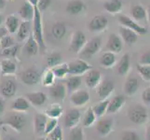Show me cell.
<instances>
[{
  "label": "cell",
  "instance_id": "17",
  "mask_svg": "<svg viewBox=\"0 0 150 140\" xmlns=\"http://www.w3.org/2000/svg\"><path fill=\"white\" fill-rule=\"evenodd\" d=\"M49 92L52 99L56 101H62V100H64L66 96L67 88L63 83H54L52 86L50 87Z\"/></svg>",
  "mask_w": 150,
  "mask_h": 140
},
{
  "label": "cell",
  "instance_id": "41",
  "mask_svg": "<svg viewBox=\"0 0 150 140\" xmlns=\"http://www.w3.org/2000/svg\"><path fill=\"white\" fill-rule=\"evenodd\" d=\"M120 140H141L140 136L135 130L132 129H126L120 133Z\"/></svg>",
  "mask_w": 150,
  "mask_h": 140
},
{
  "label": "cell",
  "instance_id": "59",
  "mask_svg": "<svg viewBox=\"0 0 150 140\" xmlns=\"http://www.w3.org/2000/svg\"><path fill=\"white\" fill-rule=\"evenodd\" d=\"M3 140H16L14 137H11V136H7V137H5Z\"/></svg>",
  "mask_w": 150,
  "mask_h": 140
},
{
  "label": "cell",
  "instance_id": "28",
  "mask_svg": "<svg viewBox=\"0 0 150 140\" xmlns=\"http://www.w3.org/2000/svg\"><path fill=\"white\" fill-rule=\"evenodd\" d=\"M103 6L105 11H107L108 13L117 14L121 11L122 2L121 0H106Z\"/></svg>",
  "mask_w": 150,
  "mask_h": 140
},
{
  "label": "cell",
  "instance_id": "14",
  "mask_svg": "<svg viewBox=\"0 0 150 140\" xmlns=\"http://www.w3.org/2000/svg\"><path fill=\"white\" fill-rule=\"evenodd\" d=\"M122 48H123V41L121 38L117 34H111L108 37L105 50H106V51H111V53L116 54L120 53Z\"/></svg>",
  "mask_w": 150,
  "mask_h": 140
},
{
  "label": "cell",
  "instance_id": "36",
  "mask_svg": "<svg viewBox=\"0 0 150 140\" xmlns=\"http://www.w3.org/2000/svg\"><path fill=\"white\" fill-rule=\"evenodd\" d=\"M109 101L110 100H108V99L101 100L99 103H97L96 105L92 107V109H93L97 118H101L105 115V114H106L108 105H109Z\"/></svg>",
  "mask_w": 150,
  "mask_h": 140
},
{
  "label": "cell",
  "instance_id": "11",
  "mask_svg": "<svg viewBox=\"0 0 150 140\" xmlns=\"http://www.w3.org/2000/svg\"><path fill=\"white\" fill-rule=\"evenodd\" d=\"M80 118H81V113L77 108L76 107L70 108V109L66 111L64 115V126L69 129L77 126V124H79L80 121Z\"/></svg>",
  "mask_w": 150,
  "mask_h": 140
},
{
  "label": "cell",
  "instance_id": "46",
  "mask_svg": "<svg viewBox=\"0 0 150 140\" xmlns=\"http://www.w3.org/2000/svg\"><path fill=\"white\" fill-rule=\"evenodd\" d=\"M48 139L50 140H64L63 129L60 126H57L54 130L48 134Z\"/></svg>",
  "mask_w": 150,
  "mask_h": 140
},
{
  "label": "cell",
  "instance_id": "16",
  "mask_svg": "<svg viewBox=\"0 0 150 140\" xmlns=\"http://www.w3.org/2000/svg\"><path fill=\"white\" fill-rule=\"evenodd\" d=\"M21 80L26 85H35L41 80V77L35 68H29L21 74Z\"/></svg>",
  "mask_w": 150,
  "mask_h": 140
},
{
  "label": "cell",
  "instance_id": "51",
  "mask_svg": "<svg viewBox=\"0 0 150 140\" xmlns=\"http://www.w3.org/2000/svg\"><path fill=\"white\" fill-rule=\"evenodd\" d=\"M51 4V0H39L38 1V8L40 10L41 12L45 11L46 9H48L49 7L50 6Z\"/></svg>",
  "mask_w": 150,
  "mask_h": 140
},
{
  "label": "cell",
  "instance_id": "1",
  "mask_svg": "<svg viewBox=\"0 0 150 140\" xmlns=\"http://www.w3.org/2000/svg\"><path fill=\"white\" fill-rule=\"evenodd\" d=\"M26 123V118L22 112L14 111L8 114V115L4 118V120L0 122L1 125H7L14 129L15 131L21 132L25 126Z\"/></svg>",
  "mask_w": 150,
  "mask_h": 140
},
{
  "label": "cell",
  "instance_id": "21",
  "mask_svg": "<svg viewBox=\"0 0 150 140\" xmlns=\"http://www.w3.org/2000/svg\"><path fill=\"white\" fill-rule=\"evenodd\" d=\"M120 35L123 42L130 46L133 45L138 39V34L136 32L124 26L120 27Z\"/></svg>",
  "mask_w": 150,
  "mask_h": 140
},
{
  "label": "cell",
  "instance_id": "8",
  "mask_svg": "<svg viewBox=\"0 0 150 140\" xmlns=\"http://www.w3.org/2000/svg\"><path fill=\"white\" fill-rule=\"evenodd\" d=\"M17 83L11 77H4L0 83V93L5 98H11L17 92Z\"/></svg>",
  "mask_w": 150,
  "mask_h": 140
},
{
  "label": "cell",
  "instance_id": "2",
  "mask_svg": "<svg viewBox=\"0 0 150 140\" xmlns=\"http://www.w3.org/2000/svg\"><path fill=\"white\" fill-rule=\"evenodd\" d=\"M35 8V16L33 19V36L38 41L39 45L40 50H46V44L44 41V36H43V25L42 21H41V11L38 9V7Z\"/></svg>",
  "mask_w": 150,
  "mask_h": 140
},
{
  "label": "cell",
  "instance_id": "42",
  "mask_svg": "<svg viewBox=\"0 0 150 140\" xmlns=\"http://www.w3.org/2000/svg\"><path fill=\"white\" fill-rule=\"evenodd\" d=\"M53 71V73L56 77H64L66 75L69 74V69H68V64H61L57 65L53 68H51Z\"/></svg>",
  "mask_w": 150,
  "mask_h": 140
},
{
  "label": "cell",
  "instance_id": "58",
  "mask_svg": "<svg viewBox=\"0 0 150 140\" xmlns=\"http://www.w3.org/2000/svg\"><path fill=\"white\" fill-rule=\"evenodd\" d=\"M3 22H4V17H3L2 14H0V26H1V24L3 23Z\"/></svg>",
  "mask_w": 150,
  "mask_h": 140
},
{
  "label": "cell",
  "instance_id": "54",
  "mask_svg": "<svg viewBox=\"0 0 150 140\" xmlns=\"http://www.w3.org/2000/svg\"><path fill=\"white\" fill-rule=\"evenodd\" d=\"M146 140H150V124L146 126Z\"/></svg>",
  "mask_w": 150,
  "mask_h": 140
},
{
  "label": "cell",
  "instance_id": "37",
  "mask_svg": "<svg viewBox=\"0 0 150 140\" xmlns=\"http://www.w3.org/2000/svg\"><path fill=\"white\" fill-rule=\"evenodd\" d=\"M96 115L92 109V107H89L84 113L83 120H82V124L84 127H90L91 125H93L96 122Z\"/></svg>",
  "mask_w": 150,
  "mask_h": 140
},
{
  "label": "cell",
  "instance_id": "18",
  "mask_svg": "<svg viewBox=\"0 0 150 140\" xmlns=\"http://www.w3.org/2000/svg\"><path fill=\"white\" fill-rule=\"evenodd\" d=\"M25 98L29 101L31 105L35 107H41L47 102L48 97L43 92H33L25 95Z\"/></svg>",
  "mask_w": 150,
  "mask_h": 140
},
{
  "label": "cell",
  "instance_id": "20",
  "mask_svg": "<svg viewBox=\"0 0 150 140\" xmlns=\"http://www.w3.org/2000/svg\"><path fill=\"white\" fill-rule=\"evenodd\" d=\"M126 97L125 95H116L109 101L106 114H115L120 110V108L125 105Z\"/></svg>",
  "mask_w": 150,
  "mask_h": 140
},
{
  "label": "cell",
  "instance_id": "60",
  "mask_svg": "<svg viewBox=\"0 0 150 140\" xmlns=\"http://www.w3.org/2000/svg\"><path fill=\"white\" fill-rule=\"evenodd\" d=\"M37 140H48V138H45V137H38Z\"/></svg>",
  "mask_w": 150,
  "mask_h": 140
},
{
  "label": "cell",
  "instance_id": "45",
  "mask_svg": "<svg viewBox=\"0 0 150 140\" xmlns=\"http://www.w3.org/2000/svg\"><path fill=\"white\" fill-rule=\"evenodd\" d=\"M19 50V46L15 45L13 47H10L8 49H3L0 50V56L2 57H15L18 53Z\"/></svg>",
  "mask_w": 150,
  "mask_h": 140
},
{
  "label": "cell",
  "instance_id": "44",
  "mask_svg": "<svg viewBox=\"0 0 150 140\" xmlns=\"http://www.w3.org/2000/svg\"><path fill=\"white\" fill-rule=\"evenodd\" d=\"M84 139V134L83 129L81 126L77 125L74 128L70 129L69 134V140H83Z\"/></svg>",
  "mask_w": 150,
  "mask_h": 140
},
{
  "label": "cell",
  "instance_id": "40",
  "mask_svg": "<svg viewBox=\"0 0 150 140\" xmlns=\"http://www.w3.org/2000/svg\"><path fill=\"white\" fill-rule=\"evenodd\" d=\"M62 59H63V57H62L61 53H52L51 54H50L48 56V58H47L48 66L50 67V68H53V67L61 65Z\"/></svg>",
  "mask_w": 150,
  "mask_h": 140
},
{
  "label": "cell",
  "instance_id": "26",
  "mask_svg": "<svg viewBox=\"0 0 150 140\" xmlns=\"http://www.w3.org/2000/svg\"><path fill=\"white\" fill-rule=\"evenodd\" d=\"M116 54L111 53V51H105L100 57L99 64L101 66L105 67V68H110L114 66L116 64Z\"/></svg>",
  "mask_w": 150,
  "mask_h": 140
},
{
  "label": "cell",
  "instance_id": "29",
  "mask_svg": "<svg viewBox=\"0 0 150 140\" xmlns=\"http://www.w3.org/2000/svg\"><path fill=\"white\" fill-rule=\"evenodd\" d=\"M85 9V4L81 0H72L66 6V11L71 15H77Z\"/></svg>",
  "mask_w": 150,
  "mask_h": 140
},
{
  "label": "cell",
  "instance_id": "6",
  "mask_svg": "<svg viewBox=\"0 0 150 140\" xmlns=\"http://www.w3.org/2000/svg\"><path fill=\"white\" fill-rule=\"evenodd\" d=\"M117 20H118V23H120V24L121 25V26L132 29L134 31V32H136L138 35H146L147 33V29L146 27L140 25L136 22V21H134L131 17H128V16H126V15L120 14V15H118Z\"/></svg>",
  "mask_w": 150,
  "mask_h": 140
},
{
  "label": "cell",
  "instance_id": "48",
  "mask_svg": "<svg viewBox=\"0 0 150 140\" xmlns=\"http://www.w3.org/2000/svg\"><path fill=\"white\" fill-rule=\"evenodd\" d=\"M57 126H58V119H48L47 124H46L45 134H49L50 133L52 132Z\"/></svg>",
  "mask_w": 150,
  "mask_h": 140
},
{
  "label": "cell",
  "instance_id": "27",
  "mask_svg": "<svg viewBox=\"0 0 150 140\" xmlns=\"http://www.w3.org/2000/svg\"><path fill=\"white\" fill-rule=\"evenodd\" d=\"M1 73L4 76H9L16 73L17 65L16 63L10 59H3L1 61Z\"/></svg>",
  "mask_w": 150,
  "mask_h": 140
},
{
  "label": "cell",
  "instance_id": "53",
  "mask_svg": "<svg viewBox=\"0 0 150 140\" xmlns=\"http://www.w3.org/2000/svg\"><path fill=\"white\" fill-rule=\"evenodd\" d=\"M4 108H5V101L3 98L0 97V113H2L4 111Z\"/></svg>",
  "mask_w": 150,
  "mask_h": 140
},
{
  "label": "cell",
  "instance_id": "50",
  "mask_svg": "<svg viewBox=\"0 0 150 140\" xmlns=\"http://www.w3.org/2000/svg\"><path fill=\"white\" fill-rule=\"evenodd\" d=\"M139 65H149L150 66V50L146 51L139 60Z\"/></svg>",
  "mask_w": 150,
  "mask_h": 140
},
{
  "label": "cell",
  "instance_id": "10",
  "mask_svg": "<svg viewBox=\"0 0 150 140\" xmlns=\"http://www.w3.org/2000/svg\"><path fill=\"white\" fill-rule=\"evenodd\" d=\"M114 91H115V83L109 80H105L98 85L96 92L101 100H105L112 95Z\"/></svg>",
  "mask_w": 150,
  "mask_h": 140
},
{
  "label": "cell",
  "instance_id": "31",
  "mask_svg": "<svg viewBox=\"0 0 150 140\" xmlns=\"http://www.w3.org/2000/svg\"><path fill=\"white\" fill-rule=\"evenodd\" d=\"M30 103L25 97H18L16 98L11 105V109L17 112H24L29 109Z\"/></svg>",
  "mask_w": 150,
  "mask_h": 140
},
{
  "label": "cell",
  "instance_id": "22",
  "mask_svg": "<svg viewBox=\"0 0 150 140\" xmlns=\"http://www.w3.org/2000/svg\"><path fill=\"white\" fill-rule=\"evenodd\" d=\"M139 86H140V84H139L137 77H133V76L129 77L126 80L125 83H124V86H123L124 93L128 96H132L137 92V91L139 89Z\"/></svg>",
  "mask_w": 150,
  "mask_h": 140
},
{
  "label": "cell",
  "instance_id": "15",
  "mask_svg": "<svg viewBox=\"0 0 150 140\" xmlns=\"http://www.w3.org/2000/svg\"><path fill=\"white\" fill-rule=\"evenodd\" d=\"M85 84L90 89H94L97 88L98 85L101 83L102 81V74L99 70L97 69H91L86 74L85 77Z\"/></svg>",
  "mask_w": 150,
  "mask_h": 140
},
{
  "label": "cell",
  "instance_id": "32",
  "mask_svg": "<svg viewBox=\"0 0 150 140\" xmlns=\"http://www.w3.org/2000/svg\"><path fill=\"white\" fill-rule=\"evenodd\" d=\"M30 30H31V23L23 21L20 24V27L17 31V38L19 41H23L27 39L30 36Z\"/></svg>",
  "mask_w": 150,
  "mask_h": 140
},
{
  "label": "cell",
  "instance_id": "49",
  "mask_svg": "<svg viewBox=\"0 0 150 140\" xmlns=\"http://www.w3.org/2000/svg\"><path fill=\"white\" fill-rule=\"evenodd\" d=\"M141 99L144 105L149 106L150 105V87L144 89L141 95Z\"/></svg>",
  "mask_w": 150,
  "mask_h": 140
},
{
  "label": "cell",
  "instance_id": "24",
  "mask_svg": "<svg viewBox=\"0 0 150 140\" xmlns=\"http://www.w3.org/2000/svg\"><path fill=\"white\" fill-rule=\"evenodd\" d=\"M39 50H40V48H39L38 41L34 38L33 34H31L29 36V38H27L26 43H25V45L23 47V51L28 56H34L35 54H38Z\"/></svg>",
  "mask_w": 150,
  "mask_h": 140
},
{
  "label": "cell",
  "instance_id": "9",
  "mask_svg": "<svg viewBox=\"0 0 150 140\" xmlns=\"http://www.w3.org/2000/svg\"><path fill=\"white\" fill-rule=\"evenodd\" d=\"M91 99L90 93L86 90H76L70 95V102L75 107H83L89 103Z\"/></svg>",
  "mask_w": 150,
  "mask_h": 140
},
{
  "label": "cell",
  "instance_id": "5",
  "mask_svg": "<svg viewBox=\"0 0 150 140\" xmlns=\"http://www.w3.org/2000/svg\"><path fill=\"white\" fill-rule=\"evenodd\" d=\"M68 69L69 75L81 76L83 74H87L90 70H91L92 66L83 59H76L68 64Z\"/></svg>",
  "mask_w": 150,
  "mask_h": 140
},
{
  "label": "cell",
  "instance_id": "25",
  "mask_svg": "<svg viewBox=\"0 0 150 140\" xmlns=\"http://www.w3.org/2000/svg\"><path fill=\"white\" fill-rule=\"evenodd\" d=\"M131 69V58H130V55L128 53H125L122 57L120 61L118 62V65H117V74L120 76H126L129 71Z\"/></svg>",
  "mask_w": 150,
  "mask_h": 140
},
{
  "label": "cell",
  "instance_id": "4",
  "mask_svg": "<svg viewBox=\"0 0 150 140\" xmlns=\"http://www.w3.org/2000/svg\"><path fill=\"white\" fill-rule=\"evenodd\" d=\"M102 48V38L100 37H95L87 41L86 45L82 50L79 53L81 59L84 58H91L92 56L95 55L98 51Z\"/></svg>",
  "mask_w": 150,
  "mask_h": 140
},
{
  "label": "cell",
  "instance_id": "47",
  "mask_svg": "<svg viewBox=\"0 0 150 140\" xmlns=\"http://www.w3.org/2000/svg\"><path fill=\"white\" fill-rule=\"evenodd\" d=\"M0 46H1V50L3 49H8L10 48V47L15 46V41L14 38L11 37V36H6L2 38V40L0 41Z\"/></svg>",
  "mask_w": 150,
  "mask_h": 140
},
{
  "label": "cell",
  "instance_id": "7",
  "mask_svg": "<svg viewBox=\"0 0 150 140\" xmlns=\"http://www.w3.org/2000/svg\"><path fill=\"white\" fill-rule=\"evenodd\" d=\"M87 43V38L85 34L82 31H76L71 38L70 45H69V50L73 53L79 54L84 46Z\"/></svg>",
  "mask_w": 150,
  "mask_h": 140
},
{
  "label": "cell",
  "instance_id": "39",
  "mask_svg": "<svg viewBox=\"0 0 150 140\" xmlns=\"http://www.w3.org/2000/svg\"><path fill=\"white\" fill-rule=\"evenodd\" d=\"M55 75L53 73V71L51 68H48L44 71L43 76H42V79H41V81H42V84L44 86H47V87H50L54 84V81H55Z\"/></svg>",
  "mask_w": 150,
  "mask_h": 140
},
{
  "label": "cell",
  "instance_id": "19",
  "mask_svg": "<svg viewBox=\"0 0 150 140\" xmlns=\"http://www.w3.org/2000/svg\"><path fill=\"white\" fill-rule=\"evenodd\" d=\"M48 117L45 113H37L34 118V130L37 134H45Z\"/></svg>",
  "mask_w": 150,
  "mask_h": 140
},
{
  "label": "cell",
  "instance_id": "23",
  "mask_svg": "<svg viewBox=\"0 0 150 140\" xmlns=\"http://www.w3.org/2000/svg\"><path fill=\"white\" fill-rule=\"evenodd\" d=\"M18 13L21 18H23L24 21L31 22V21H33L35 16V8L26 1L21 6V8L18 10Z\"/></svg>",
  "mask_w": 150,
  "mask_h": 140
},
{
  "label": "cell",
  "instance_id": "57",
  "mask_svg": "<svg viewBox=\"0 0 150 140\" xmlns=\"http://www.w3.org/2000/svg\"><path fill=\"white\" fill-rule=\"evenodd\" d=\"M146 15H147V20H148V22L150 23V5L147 7L146 9Z\"/></svg>",
  "mask_w": 150,
  "mask_h": 140
},
{
  "label": "cell",
  "instance_id": "61",
  "mask_svg": "<svg viewBox=\"0 0 150 140\" xmlns=\"http://www.w3.org/2000/svg\"><path fill=\"white\" fill-rule=\"evenodd\" d=\"M0 72H1V65H0Z\"/></svg>",
  "mask_w": 150,
  "mask_h": 140
},
{
  "label": "cell",
  "instance_id": "55",
  "mask_svg": "<svg viewBox=\"0 0 150 140\" xmlns=\"http://www.w3.org/2000/svg\"><path fill=\"white\" fill-rule=\"evenodd\" d=\"M26 1H27L28 3H30L31 5H32L33 7H38L39 0H26Z\"/></svg>",
  "mask_w": 150,
  "mask_h": 140
},
{
  "label": "cell",
  "instance_id": "34",
  "mask_svg": "<svg viewBox=\"0 0 150 140\" xmlns=\"http://www.w3.org/2000/svg\"><path fill=\"white\" fill-rule=\"evenodd\" d=\"M131 15L132 18L134 21H144L147 18L146 15V9H144L140 5H135L131 9Z\"/></svg>",
  "mask_w": 150,
  "mask_h": 140
},
{
  "label": "cell",
  "instance_id": "38",
  "mask_svg": "<svg viewBox=\"0 0 150 140\" xmlns=\"http://www.w3.org/2000/svg\"><path fill=\"white\" fill-rule=\"evenodd\" d=\"M52 36L56 39H62L66 34V27L63 23H56L52 26Z\"/></svg>",
  "mask_w": 150,
  "mask_h": 140
},
{
  "label": "cell",
  "instance_id": "35",
  "mask_svg": "<svg viewBox=\"0 0 150 140\" xmlns=\"http://www.w3.org/2000/svg\"><path fill=\"white\" fill-rule=\"evenodd\" d=\"M81 83H82L81 76H70L66 82L67 91L70 92L71 93L74 92L75 91L79 90Z\"/></svg>",
  "mask_w": 150,
  "mask_h": 140
},
{
  "label": "cell",
  "instance_id": "33",
  "mask_svg": "<svg viewBox=\"0 0 150 140\" xmlns=\"http://www.w3.org/2000/svg\"><path fill=\"white\" fill-rule=\"evenodd\" d=\"M64 113V108L59 104H53L49 107L45 111L46 116L50 119H58Z\"/></svg>",
  "mask_w": 150,
  "mask_h": 140
},
{
  "label": "cell",
  "instance_id": "12",
  "mask_svg": "<svg viewBox=\"0 0 150 140\" xmlns=\"http://www.w3.org/2000/svg\"><path fill=\"white\" fill-rule=\"evenodd\" d=\"M114 127V120L112 118H102L95 123V129L101 136H107Z\"/></svg>",
  "mask_w": 150,
  "mask_h": 140
},
{
  "label": "cell",
  "instance_id": "43",
  "mask_svg": "<svg viewBox=\"0 0 150 140\" xmlns=\"http://www.w3.org/2000/svg\"><path fill=\"white\" fill-rule=\"evenodd\" d=\"M137 72L139 76L141 77V79L144 81L149 82L150 81V66L149 65H137Z\"/></svg>",
  "mask_w": 150,
  "mask_h": 140
},
{
  "label": "cell",
  "instance_id": "52",
  "mask_svg": "<svg viewBox=\"0 0 150 140\" xmlns=\"http://www.w3.org/2000/svg\"><path fill=\"white\" fill-rule=\"evenodd\" d=\"M8 35V31L7 30L6 27H3V26H0V41L2 40V38ZM0 50H1V46H0Z\"/></svg>",
  "mask_w": 150,
  "mask_h": 140
},
{
  "label": "cell",
  "instance_id": "13",
  "mask_svg": "<svg viewBox=\"0 0 150 140\" xmlns=\"http://www.w3.org/2000/svg\"><path fill=\"white\" fill-rule=\"evenodd\" d=\"M107 25H108V20L105 16H103V15H96L89 23L88 28H89L90 32L97 33L103 31L107 27Z\"/></svg>",
  "mask_w": 150,
  "mask_h": 140
},
{
  "label": "cell",
  "instance_id": "3",
  "mask_svg": "<svg viewBox=\"0 0 150 140\" xmlns=\"http://www.w3.org/2000/svg\"><path fill=\"white\" fill-rule=\"evenodd\" d=\"M128 118L132 123L142 125L148 120V111L143 105H134L129 108Z\"/></svg>",
  "mask_w": 150,
  "mask_h": 140
},
{
  "label": "cell",
  "instance_id": "62",
  "mask_svg": "<svg viewBox=\"0 0 150 140\" xmlns=\"http://www.w3.org/2000/svg\"><path fill=\"white\" fill-rule=\"evenodd\" d=\"M48 140H50V139H48Z\"/></svg>",
  "mask_w": 150,
  "mask_h": 140
},
{
  "label": "cell",
  "instance_id": "30",
  "mask_svg": "<svg viewBox=\"0 0 150 140\" xmlns=\"http://www.w3.org/2000/svg\"><path fill=\"white\" fill-rule=\"evenodd\" d=\"M20 21L19 18L16 17L15 15H9L5 20V27L7 28L9 34H15L17 33V31L20 27Z\"/></svg>",
  "mask_w": 150,
  "mask_h": 140
},
{
  "label": "cell",
  "instance_id": "63",
  "mask_svg": "<svg viewBox=\"0 0 150 140\" xmlns=\"http://www.w3.org/2000/svg\"><path fill=\"white\" fill-rule=\"evenodd\" d=\"M10 1H11V0H10Z\"/></svg>",
  "mask_w": 150,
  "mask_h": 140
},
{
  "label": "cell",
  "instance_id": "56",
  "mask_svg": "<svg viewBox=\"0 0 150 140\" xmlns=\"http://www.w3.org/2000/svg\"><path fill=\"white\" fill-rule=\"evenodd\" d=\"M6 7V1L5 0H0V10H2Z\"/></svg>",
  "mask_w": 150,
  "mask_h": 140
}]
</instances>
